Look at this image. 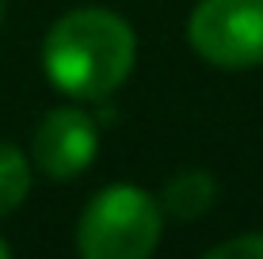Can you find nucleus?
<instances>
[{
    "instance_id": "obj_1",
    "label": "nucleus",
    "mask_w": 263,
    "mask_h": 259,
    "mask_svg": "<svg viewBox=\"0 0 263 259\" xmlns=\"http://www.w3.org/2000/svg\"><path fill=\"white\" fill-rule=\"evenodd\" d=\"M138 42L122 15L107 8H77L50 27L42 65L53 88L77 99H103L130 76Z\"/></svg>"
},
{
    "instance_id": "obj_2",
    "label": "nucleus",
    "mask_w": 263,
    "mask_h": 259,
    "mask_svg": "<svg viewBox=\"0 0 263 259\" xmlns=\"http://www.w3.org/2000/svg\"><path fill=\"white\" fill-rule=\"evenodd\" d=\"M160 240L157 198L130 183L103 187L80 213L77 252L88 259H145Z\"/></svg>"
},
{
    "instance_id": "obj_3",
    "label": "nucleus",
    "mask_w": 263,
    "mask_h": 259,
    "mask_svg": "<svg viewBox=\"0 0 263 259\" xmlns=\"http://www.w3.org/2000/svg\"><path fill=\"white\" fill-rule=\"evenodd\" d=\"M187 38L210 65H263V0H202L191 12Z\"/></svg>"
},
{
    "instance_id": "obj_4",
    "label": "nucleus",
    "mask_w": 263,
    "mask_h": 259,
    "mask_svg": "<svg viewBox=\"0 0 263 259\" xmlns=\"http://www.w3.org/2000/svg\"><path fill=\"white\" fill-rule=\"evenodd\" d=\"M99 130L80 107H58L34 130V164L50 180H72L96 160Z\"/></svg>"
},
{
    "instance_id": "obj_5",
    "label": "nucleus",
    "mask_w": 263,
    "mask_h": 259,
    "mask_svg": "<svg viewBox=\"0 0 263 259\" xmlns=\"http://www.w3.org/2000/svg\"><path fill=\"white\" fill-rule=\"evenodd\" d=\"M214 198H217L214 175L210 172H198V168L179 172L176 180H168V187H164V210L176 213V217H183V221L202 217V213L214 206Z\"/></svg>"
},
{
    "instance_id": "obj_6",
    "label": "nucleus",
    "mask_w": 263,
    "mask_h": 259,
    "mask_svg": "<svg viewBox=\"0 0 263 259\" xmlns=\"http://www.w3.org/2000/svg\"><path fill=\"white\" fill-rule=\"evenodd\" d=\"M31 191V164L15 145L0 141V213H12Z\"/></svg>"
},
{
    "instance_id": "obj_7",
    "label": "nucleus",
    "mask_w": 263,
    "mask_h": 259,
    "mask_svg": "<svg viewBox=\"0 0 263 259\" xmlns=\"http://www.w3.org/2000/svg\"><path fill=\"white\" fill-rule=\"evenodd\" d=\"M210 259H263V236L248 233L237 240H225V244L210 248Z\"/></svg>"
},
{
    "instance_id": "obj_8",
    "label": "nucleus",
    "mask_w": 263,
    "mask_h": 259,
    "mask_svg": "<svg viewBox=\"0 0 263 259\" xmlns=\"http://www.w3.org/2000/svg\"><path fill=\"white\" fill-rule=\"evenodd\" d=\"M8 252H12V248H8L4 240H0V259H8Z\"/></svg>"
},
{
    "instance_id": "obj_9",
    "label": "nucleus",
    "mask_w": 263,
    "mask_h": 259,
    "mask_svg": "<svg viewBox=\"0 0 263 259\" xmlns=\"http://www.w3.org/2000/svg\"><path fill=\"white\" fill-rule=\"evenodd\" d=\"M0 15H4V4H0Z\"/></svg>"
}]
</instances>
